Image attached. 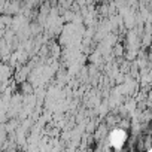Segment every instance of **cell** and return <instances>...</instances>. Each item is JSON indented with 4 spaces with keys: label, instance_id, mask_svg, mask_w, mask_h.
Returning <instances> with one entry per match:
<instances>
[{
    "label": "cell",
    "instance_id": "cell-1",
    "mask_svg": "<svg viewBox=\"0 0 152 152\" xmlns=\"http://www.w3.org/2000/svg\"><path fill=\"white\" fill-rule=\"evenodd\" d=\"M125 137H127L125 131H124L122 128H116V130H113V131L110 133V143H112L115 148H121V143L125 142Z\"/></svg>",
    "mask_w": 152,
    "mask_h": 152
},
{
    "label": "cell",
    "instance_id": "cell-2",
    "mask_svg": "<svg viewBox=\"0 0 152 152\" xmlns=\"http://www.w3.org/2000/svg\"><path fill=\"white\" fill-rule=\"evenodd\" d=\"M21 91L26 93V94H33V87H31L27 81H23V82H21Z\"/></svg>",
    "mask_w": 152,
    "mask_h": 152
},
{
    "label": "cell",
    "instance_id": "cell-3",
    "mask_svg": "<svg viewBox=\"0 0 152 152\" xmlns=\"http://www.w3.org/2000/svg\"><path fill=\"white\" fill-rule=\"evenodd\" d=\"M115 54H116L118 57H121V55L124 54V48H122L121 45H116V48H115Z\"/></svg>",
    "mask_w": 152,
    "mask_h": 152
}]
</instances>
